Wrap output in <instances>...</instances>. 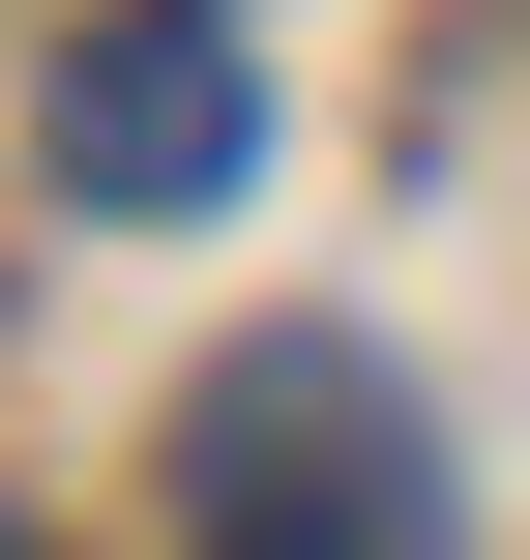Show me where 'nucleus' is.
Masks as SVG:
<instances>
[{
    "label": "nucleus",
    "instance_id": "obj_1",
    "mask_svg": "<svg viewBox=\"0 0 530 560\" xmlns=\"http://www.w3.org/2000/svg\"><path fill=\"white\" fill-rule=\"evenodd\" d=\"M177 502H207V532L413 560V532H443V443H413V384H384V354H236V384L177 413Z\"/></svg>",
    "mask_w": 530,
    "mask_h": 560
},
{
    "label": "nucleus",
    "instance_id": "obj_2",
    "mask_svg": "<svg viewBox=\"0 0 530 560\" xmlns=\"http://www.w3.org/2000/svg\"><path fill=\"white\" fill-rule=\"evenodd\" d=\"M30 148H59V207H236V177H266V59H236V0H118V30L30 89Z\"/></svg>",
    "mask_w": 530,
    "mask_h": 560
}]
</instances>
